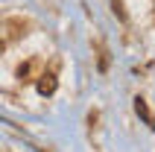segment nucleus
<instances>
[{
    "label": "nucleus",
    "mask_w": 155,
    "mask_h": 152,
    "mask_svg": "<svg viewBox=\"0 0 155 152\" xmlns=\"http://www.w3.org/2000/svg\"><path fill=\"white\" fill-rule=\"evenodd\" d=\"M135 111H138L140 117L147 120V126H155V117H152V114H149V108H147V102L140 100V97H138V100H135Z\"/></svg>",
    "instance_id": "obj_1"
},
{
    "label": "nucleus",
    "mask_w": 155,
    "mask_h": 152,
    "mask_svg": "<svg viewBox=\"0 0 155 152\" xmlns=\"http://www.w3.org/2000/svg\"><path fill=\"white\" fill-rule=\"evenodd\" d=\"M53 88H56L53 76H44V82H38V91H41V94H53Z\"/></svg>",
    "instance_id": "obj_2"
}]
</instances>
